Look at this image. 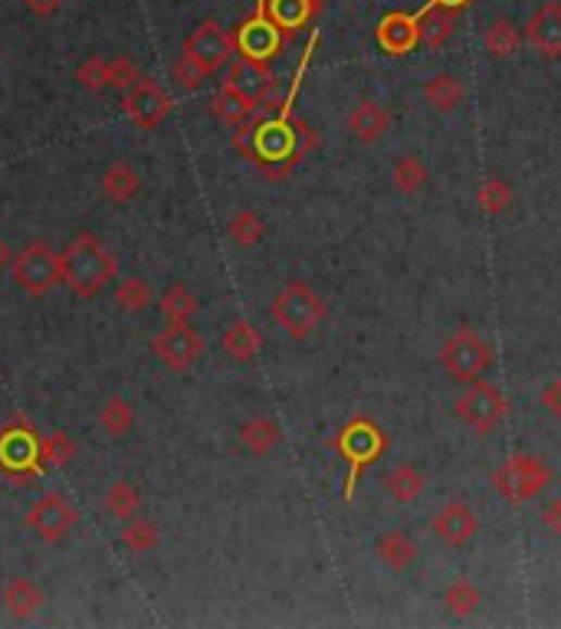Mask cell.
<instances>
[{
	"mask_svg": "<svg viewBox=\"0 0 561 629\" xmlns=\"http://www.w3.org/2000/svg\"><path fill=\"white\" fill-rule=\"evenodd\" d=\"M378 43H382V50H388V53H395V56L414 50V47L421 43V37H417V17H411V14H404V11L385 14V21L378 24Z\"/></svg>",
	"mask_w": 561,
	"mask_h": 629,
	"instance_id": "obj_18",
	"label": "cell"
},
{
	"mask_svg": "<svg viewBox=\"0 0 561 629\" xmlns=\"http://www.w3.org/2000/svg\"><path fill=\"white\" fill-rule=\"evenodd\" d=\"M14 269V282L27 292V295H47L53 286L63 282V263L60 253H53L47 243H30L17 253V260L11 263Z\"/></svg>",
	"mask_w": 561,
	"mask_h": 629,
	"instance_id": "obj_7",
	"label": "cell"
},
{
	"mask_svg": "<svg viewBox=\"0 0 561 629\" xmlns=\"http://www.w3.org/2000/svg\"><path fill=\"white\" fill-rule=\"evenodd\" d=\"M325 302L322 295L306 282H289L279 289V295L270 305V318L296 341L309 338L325 322Z\"/></svg>",
	"mask_w": 561,
	"mask_h": 629,
	"instance_id": "obj_3",
	"label": "cell"
},
{
	"mask_svg": "<svg viewBox=\"0 0 561 629\" xmlns=\"http://www.w3.org/2000/svg\"><path fill=\"white\" fill-rule=\"evenodd\" d=\"M171 79H174L180 89H198L208 76H204V73H201L191 60H187L184 53H180V56L174 60V66H171Z\"/></svg>",
	"mask_w": 561,
	"mask_h": 629,
	"instance_id": "obj_41",
	"label": "cell"
},
{
	"mask_svg": "<svg viewBox=\"0 0 561 629\" xmlns=\"http://www.w3.org/2000/svg\"><path fill=\"white\" fill-rule=\"evenodd\" d=\"M391 184L401 193H421L431 184V171L417 154H401L391 167Z\"/></svg>",
	"mask_w": 561,
	"mask_h": 629,
	"instance_id": "obj_30",
	"label": "cell"
},
{
	"mask_svg": "<svg viewBox=\"0 0 561 629\" xmlns=\"http://www.w3.org/2000/svg\"><path fill=\"white\" fill-rule=\"evenodd\" d=\"M382 486H385L391 502L411 505V502H417L424 495V473L417 466H395V469L385 473Z\"/></svg>",
	"mask_w": 561,
	"mask_h": 629,
	"instance_id": "obj_23",
	"label": "cell"
},
{
	"mask_svg": "<svg viewBox=\"0 0 561 629\" xmlns=\"http://www.w3.org/2000/svg\"><path fill=\"white\" fill-rule=\"evenodd\" d=\"M444 603L453 616H473L483 603V593L473 580L466 577H457L447 590H444Z\"/></svg>",
	"mask_w": 561,
	"mask_h": 629,
	"instance_id": "obj_32",
	"label": "cell"
},
{
	"mask_svg": "<svg viewBox=\"0 0 561 629\" xmlns=\"http://www.w3.org/2000/svg\"><path fill=\"white\" fill-rule=\"evenodd\" d=\"M348 131H351V138L361 141V144L382 141V138L391 131V112H388L382 102L361 99V102H354L351 112H348Z\"/></svg>",
	"mask_w": 561,
	"mask_h": 629,
	"instance_id": "obj_16",
	"label": "cell"
},
{
	"mask_svg": "<svg viewBox=\"0 0 561 629\" xmlns=\"http://www.w3.org/2000/svg\"><path fill=\"white\" fill-rule=\"evenodd\" d=\"M374 554H378V561L391 570H408L417 561V544L408 531L388 528L385 534H378V541H374Z\"/></svg>",
	"mask_w": 561,
	"mask_h": 629,
	"instance_id": "obj_20",
	"label": "cell"
},
{
	"mask_svg": "<svg viewBox=\"0 0 561 629\" xmlns=\"http://www.w3.org/2000/svg\"><path fill=\"white\" fill-rule=\"evenodd\" d=\"M227 237L237 243V247H257L263 240V221L253 210H237L227 224Z\"/></svg>",
	"mask_w": 561,
	"mask_h": 629,
	"instance_id": "obj_34",
	"label": "cell"
},
{
	"mask_svg": "<svg viewBox=\"0 0 561 629\" xmlns=\"http://www.w3.org/2000/svg\"><path fill=\"white\" fill-rule=\"evenodd\" d=\"M548 486H551V469H548L538 456H528V453L509 456V460L499 463V469L493 473V489H496L506 502H512V505H522V502L538 499Z\"/></svg>",
	"mask_w": 561,
	"mask_h": 629,
	"instance_id": "obj_5",
	"label": "cell"
},
{
	"mask_svg": "<svg viewBox=\"0 0 561 629\" xmlns=\"http://www.w3.org/2000/svg\"><path fill=\"white\" fill-rule=\"evenodd\" d=\"M211 112H214L224 125L240 128L244 122H250V118L257 115V102L247 99V96H240V92L230 89V86H221V92L211 99Z\"/></svg>",
	"mask_w": 561,
	"mask_h": 629,
	"instance_id": "obj_24",
	"label": "cell"
},
{
	"mask_svg": "<svg viewBox=\"0 0 561 629\" xmlns=\"http://www.w3.org/2000/svg\"><path fill=\"white\" fill-rule=\"evenodd\" d=\"M43 466V437L34 430L30 419L17 416L8 427H0V476L14 486H30Z\"/></svg>",
	"mask_w": 561,
	"mask_h": 629,
	"instance_id": "obj_2",
	"label": "cell"
},
{
	"mask_svg": "<svg viewBox=\"0 0 561 629\" xmlns=\"http://www.w3.org/2000/svg\"><path fill=\"white\" fill-rule=\"evenodd\" d=\"M476 203H479L483 214H502V210L512 203V187H509V180H502V177H486V180L479 184V190H476Z\"/></svg>",
	"mask_w": 561,
	"mask_h": 629,
	"instance_id": "obj_35",
	"label": "cell"
},
{
	"mask_svg": "<svg viewBox=\"0 0 561 629\" xmlns=\"http://www.w3.org/2000/svg\"><path fill=\"white\" fill-rule=\"evenodd\" d=\"M115 302L122 312H141L151 302V286L145 279H122L115 289Z\"/></svg>",
	"mask_w": 561,
	"mask_h": 629,
	"instance_id": "obj_37",
	"label": "cell"
},
{
	"mask_svg": "<svg viewBox=\"0 0 561 629\" xmlns=\"http://www.w3.org/2000/svg\"><path fill=\"white\" fill-rule=\"evenodd\" d=\"M99 424H102V430H105L109 437H125V433L132 430V424H135L132 403L122 400V397H109L105 406L99 410Z\"/></svg>",
	"mask_w": 561,
	"mask_h": 629,
	"instance_id": "obj_33",
	"label": "cell"
},
{
	"mask_svg": "<svg viewBox=\"0 0 561 629\" xmlns=\"http://www.w3.org/2000/svg\"><path fill=\"white\" fill-rule=\"evenodd\" d=\"M122 541L128 544V551H135V554H148V551H154L158 548V541H161V534H158V528L151 525V521H145V518H128L125 521V531H122Z\"/></svg>",
	"mask_w": 561,
	"mask_h": 629,
	"instance_id": "obj_36",
	"label": "cell"
},
{
	"mask_svg": "<svg viewBox=\"0 0 561 629\" xmlns=\"http://www.w3.org/2000/svg\"><path fill=\"white\" fill-rule=\"evenodd\" d=\"M457 14L460 11L444 8V4H437V0H431V4L417 14V37H421V43L434 47V50L450 43V37L457 30Z\"/></svg>",
	"mask_w": 561,
	"mask_h": 629,
	"instance_id": "obj_19",
	"label": "cell"
},
{
	"mask_svg": "<svg viewBox=\"0 0 561 629\" xmlns=\"http://www.w3.org/2000/svg\"><path fill=\"white\" fill-rule=\"evenodd\" d=\"M457 416L463 424L479 433V437H489L499 430V424L509 416V400L502 397V390L489 380H473L466 383V390L457 397Z\"/></svg>",
	"mask_w": 561,
	"mask_h": 629,
	"instance_id": "obj_6",
	"label": "cell"
},
{
	"mask_svg": "<svg viewBox=\"0 0 561 629\" xmlns=\"http://www.w3.org/2000/svg\"><path fill=\"white\" fill-rule=\"evenodd\" d=\"M541 528L551 531L554 538H561V499H554L541 508Z\"/></svg>",
	"mask_w": 561,
	"mask_h": 629,
	"instance_id": "obj_44",
	"label": "cell"
},
{
	"mask_svg": "<svg viewBox=\"0 0 561 629\" xmlns=\"http://www.w3.org/2000/svg\"><path fill=\"white\" fill-rule=\"evenodd\" d=\"M221 344H224V351H227L234 361L247 364V361H253V357L260 354V348H263V335H260V331H257L247 318H237V322L224 331Z\"/></svg>",
	"mask_w": 561,
	"mask_h": 629,
	"instance_id": "obj_25",
	"label": "cell"
},
{
	"mask_svg": "<svg viewBox=\"0 0 561 629\" xmlns=\"http://www.w3.org/2000/svg\"><path fill=\"white\" fill-rule=\"evenodd\" d=\"M240 440H244V446L253 456H266V453H273L279 446L283 433H279V427L273 424L270 416H257V419H247V424H244Z\"/></svg>",
	"mask_w": 561,
	"mask_h": 629,
	"instance_id": "obj_29",
	"label": "cell"
},
{
	"mask_svg": "<svg viewBox=\"0 0 561 629\" xmlns=\"http://www.w3.org/2000/svg\"><path fill=\"white\" fill-rule=\"evenodd\" d=\"M102 190H105V197H109V200H115V203H128V200H135V197H138V190H141L138 171H135L132 164H125V161L109 164V167H105V174H102Z\"/></svg>",
	"mask_w": 561,
	"mask_h": 629,
	"instance_id": "obj_28",
	"label": "cell"
},
{
	"mask_svg": "<svg viewBox=\"0 0 561 629\" xmlns=\"http://www.w3.org/2000/svg\"><path fill=\"white\" fill-rule=\"evenodd\" d=\"M224 86L237 89L240 96H247V99H253V102H260V99L276 86V79H273V73H270L266 63L250 60V56H237V60L230 63V70H227V83H224Z\"/></svg>",
	"mask_w": 561,
	"mask_h": 629,
	"instance_id": "obj_17",
	"label": "cell"
},
{
	"mask_svg": "<svg viewBox=\"0 0 561 629\" xmlns=\"http://www.w3.org/2000/svg\"><path fill=\"white\" fill-rule=\"evenodd\" d=\"M525 43L545 60H561V4L558 0H548V4H541L528 17Z\"/></svg>",
	"mask_w": 561,
	"mask_h": 629,
	"instance_id": "obj_14",
	"label": "cell"
},
{
	"mask_svg": "<svg viewBox=\"0 0 561 629\" xmlns=\"http://www.w3.org/2000/svg\"><path fill=\"white\" fill-rule=\"evenodd\" d=\"M431 528H434V534H437L447 548H466V544L476 538V531H479V518H476V512H473L466 502H447V505L434 515Z\"/></svg>",
	"mask_w": 561,
	"mask_h": 629,
	"instance_id": "obj_15",
	"label": "cell"
},
{
	"mask_svg": "<svg viewBox=\"0 0 561 629\" xmlns=\"http://www.w3.org/2000/svg\"><path fill=\"white\" fill-rule=\"evenodd\" d=\"M14 263V253H11V247H8V240L0 237V269H8Z\"/></svg>",
	"mask_w": 561,
	"mask_h": 629,
	"instance_id": "obj_46",
	"label": "cell"
},
{
	"mask_svg": "<svg viewBox=\"0 0 561 629\" xmlns=\"http://www.w3.org/2000/svg\"><path fill=\"white\" fill-rule=\"evenodd\" d=\"M76 83L86 86V89H102V86H109V63H105L102 56L86 60V63L76 70Z\"/></svg>",
	"mask_w": 561,
	"mask_h": 629,
	"instance_id": "obj_40",
	"label": "cell"
},
{
	"mask_svg": "<svg viewBox=\"0 0 561 629\" xmlns=\"http://www.w3.org/2000/svg\"><path fill=\"white\" fill-rule=\"evenodd\" d=\"M283 30L273 24V17L270 14H253L247 24H240L237 27V34H234V40H237V53L240 56H250V60H260V63H270L276 53H279V47H283Z\"/></svg>",
	"mask_w": 561,
	"mask_h": 629,
	"instance_id": "obj_13",
	"label": "cell"
},
{
	"mask_svg": "<svg viewBox=\"0 0 561 629\" xmlns=\"http://www.w3.org/2000/svg\"><path fill=\"white\" fill-rule=\"evenodd\" d=\"M424 99H427V105H431L434 112L450 115V112H457V109L463 105V99H466V86H463V79H460V76H453V73H437L434 79H427V86H424Z\"/></svg>",
	"mask_w": 561,
	"mask_h": 629,
	"instance_id": "obj_21",
	"label": "cell"
},
{
	"mask_svg": "<svg viewBox=\"0 0 561 629\" xmlns=\"http://www.w3.org/2000/svg\"><path fill=\"white\" fill-rule=\"evenodd\" d=\"M437 4H444V8H453V11H463L470 0H437Z\"/></svg>",
	"mask_w": 561,
	"mask_h": 629,
	"instance_id": "obj_47",
	"label": "cell"
},
{
	"mask_svg": "<svg viewBox=\"0 0 561 629\" xmlns=\"http://www.w3.org/2000/svg\"><path fill=\"white\" fill-rule=\"evenodd\" d=\"M522 47V30L506 21V17H496L486 30H483V50L493 56V60H509L515 50Z\"/></svg>",
	"mask_w": 561,
	"mask_h": 629,
	"instance_id": "obj_27",
	"label": "cell"
},
{
	"mask_svg": "<svg viewBox=\"0 0 561 629\" xmlns=\"http://www.w3.org/2000/svg\"><path fill=\"white\" fill-rule=\"evenodd\" d=\"M122 109L125 115L145 128V131H154L167 115H171V96L154 83V79H138L132 89H125V99H122Z\"/></svg>",
	"mask_w": 561,
	"mask_h": 629,
	"instance_id": "obj_11",
	"label": "cell"
},
{
	"mask_svg": "<svg viewBox=\"0 0 561 629\" xmlns=\"http://www.w3.org/2000/svg\"><path fill=\"white\" fill-rule=\"evenodd\" d=\"M138 79H141V76H138V66H135L128 56H119V60L109 63V86H115V89H132Z\"/></svg>",
	"mask_w": 561,
	"mask_h": 629,
	"instance_id": "obj_42",
	"label": "cell"
},
{
	"mask_svg": "<svg viewBox=\"0 0 561 629\" xmlns=\"http://www.w3.org/2000/svg\"><path fill=\"white\" fill-rule=\"evenodd\" d=\"M204 351V338L191 325H167L161 335L151 338V354L171 367V370H187Z\"/></svg>",
	"mask_w": 561,
	"mask_h": 629,
	"instance_id": "obj_10",
	"label": "cell"
},
{
	"mask_svg": "<svg viewBox=\"0 0 561 629\" xmlns=\"http://www.w3.org/2000/svg\"><path fill=\"white\" fill-rule=\"evenodd\" d=\"M24 4H27L30 14H37V17H53V14L60 11L63 0H24Z\"/></svg>",
	"mask_w": 561,
	"mask_h": 629,
	"instance_id": "obj_45",
	"label": "cell"
},
{
	"mask_svg": "<svg viewBox=\"0 0 561 629\" xmlns=\"http://www.w3.org/2000/svg\"><path fill=\"white\" fill-rule=\"evenodd\" d=\"M105 508H109L115 518L128 521V518L138 512V489L128 486V482H115V486L105 492Z\"/></svg>",
	"mask_w": 561,
	"mask_h": 629,
	"instance_id": "obj_38",
	"label": "cell"
},
{
	"mask_svg": "<svg viewBox=\"0 0 561 629\" xmlns=\"http://www.w3.org/2000/svg\"><path fill=\"white\" fill-rule=\"evenodd\" d=\"M161 315L167 318V325H191V318L198 315V299L191 289L184 286H171L161 295Z\"/></svg>",
	"mask_w": 561,
	"mask_h": 629,
	"instance_id": "obj_31",
	"label": "cell"
},
{
	"mask_svg": "<svg viewBox=\"0 0 561 629\" xmlns=\"http://www.w3.org/2000/svg\"><path fill=\"white\" fill-rule=\"evenodd\" d=\"M440 367H444V374H447L450 380H457V383H473V380H479V377L493 367V348H489V341H486L476 328L463 325V328H457V331L444 341V348H440Z\"/></svg>",
	"mask_w": 561,
	"mask_h": 629,
	"instance_id": "obj_4",
	"label": "cell"
},
{
	"mask_svg": "<svg viewBox=\"0 0 561 629\" xmlns=\"http://www.w3.org/2000/svg\"><path fill=\"white\" fill-rule=\"evenodd\" d=\"M322 8H325V0H270L266 14L273 17V24H276L283 34H292V30H299L309 17H315Z\"/></svg>",
	"mask_w": 561,
	"mask_h": 629,
	"instance_id": "obj_22",
	"label": "cell"
},
{
	"mask_svg": "<svg viewBox=\"0 0 561 629\" xmlns=\"http://www.w3.org/2000/svg\"><path fill=\"white\" fill-rule=\"evenodd\" d=\"M237 53L234 34H227L217 21H204L184 40V56L191 60L204 76H214L221 66H227Z\"/></svg>",
	"mask_w": 561,
	"mask_h": 629,
	"instance_id": "obj_8",
	"label": "cell"
},
{
	"mask_svg": "<svg viewBox=\"0 0 561 629\" xmlns=\"http://www.w3.org/2000/svg\"><path fill=\"white\" fill-rule=\"evenodd\" d=\"M538 403L545 413H551L554 419H561V377L548 380L541 390H538Z\"/></svg>",
	"mask_w": 561,
	"mask_h": 629,
	"instance_id": "obj_43",
	"label": "cell"
},
{
	"mask_svg": "<svg viewBox=\"0 0 561 629\" xmlns=\"http://www.w3.org/2000/svg\"><path fill=\"white\" fill-rule=\"evenodd\" d=\"M332 446L348 460L351 466V486L348 492L354 489V476L371 463V460H378L385 453V433L371 424V419H351V424L332 440Z\"/></svg>",
	"mask_w": 561,
	"mask_h": 629,
	"instance_id": "obj_9",
	"label": "cell"
},
{
	"mask_svg": "<svg viewBox=\"0 0 561 629\" xmlns=\"http://www.w3.org/2000/svg\"><path fill=\"white\" fill-rule=\"evenodd\" d=\"M76 456V443L66 433L43 437V466H66Z\"/></svg>",
	"mask_w": 561,
	"mask_h": 629,
	"instance_id": "obj_39",
	"label": "cell"
},
{
	"mask_svg": "<svg viewBox=\"0 0 561 629\" xmlns=\"http://www.w3.org/2000/svg\"><path fill=\"white\" fill-rule=\"evenodd\" d=\"M4 606L14 619H30L43 606V590L27 577H14L4 587Z\"/></svg>",
	"mask_w": 561,
	"mask_h": 629,
	"instance_id": "obj_26",
	"label": "cell"
},
{
	"mask_svg": "<svg viewBox=\"0 0 561 629\" xmlns=\"http://www.w3.org/2000/svg\"><path fill=\"white\" fill-rule=\"evenodd\" d=\"M76 521H79L76 508H73L63 495H57V492L43 495V499L27 512V528H34V531H37L43 541H50V544L63 541V538L76 528Z\"/></svg>",
	"mask_w": 561,
	"mask_h": 629,
	"instance_id": "obj_12",
	"label": "cell"
},
{
	"mask_svg": "<svg viewBox=\"0 0 561 629\" xmlns=\"http://www.w3.org/2000/svg\"><path fill=\"white\" fill-rule=\"evenodd\" d=\"M60 263H63V282L83 299H92L96 292H102V286H109L119 273L115 256L92 234H79L60 253Z\"/></svg>",
	"mask_w": 561,
	"mask_h": 629,
	"instance_id": "obj_1",
	"label": "cell"
}]
</instances>
